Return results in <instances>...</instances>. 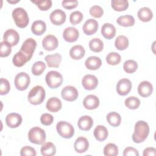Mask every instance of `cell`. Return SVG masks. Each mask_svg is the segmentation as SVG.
I'll list each match as a JSON object with an SVG mask.
<instances>
[{"instance_id":"cell-30","label":"cell","mask_w":156,"mask_h":156,"mask_svg":"<svg viewBox=\"0 0 156 156\" xmlns=\"http://www.w3.org/2000/svg\"><path fill=\"white\" fill-rule=\"evenodd\" d=\"M40 151L42 155L52 156L56 153V147L52 143L47 142L43 144Z\"/></svg>"},{"instance_id":"cell-40","label":"cell","mask_w":156,"mask_h":156,"mask_svg":"<svg viewBox=\"0 0 156 156\" xmlns=\"http://www.w3.org/2000/svg\"><path fill=\"white\" fill-rule=\"evenodd\" d=\"M104 154L106 156H116L118 154V148L115 144L108 143L104 148Z\"/></svg>"},{"instance_id":"cell-31","label":"cell","mask_w":156,"mask_h":156,"mask_svg":"<svg viewBox=\"0 0 156 156\" xmlns=\"http://www.w3.org/2000/svg\"><path fill=\"white\" fill-rule=\"evenodd\" d=\"M116 23L121 26L130 27L135 24V19L133 16L130 15H122L118 18Z\"/></svg>"},{"instance_id":"cell-29","label":"cell","mask_w":156,"mask_h":156,"mask_svg":"<svg viewBox=\"0 0 156 156\" xmlns=\"http://www.w3.org/2000/svg\"><path fill=\"white\" fill-rule=\"evenodd\" d=\"M137 16L140 20L143 22H148L152 20L153 17V13L149 8L144 7L138 11Z\"/></svg>"},{"instance_id":"cell-35","label":"cell","mask_w":156,"mask_h":156,"mask_svg":"<svg viewBox=\"0 0 156 156\" xmlns=\"http://www.w3.org/2000/svg\"><path fill=\"white\" fill-rule=\"evenodd\" d=\"M115 46L118 50H125L129 46V40L124 35H119L115 41Z\"/></svg>"},{"instance_id":"cell-38","label":"cell","mask_w":156,"mask_h":156,"mask_svg":"<svg viewBox=\"0 0 156 156\" xmlns=\"http://www.w3.org/2000/svg\"><path fill=\"white\" fill-rule=\"evenodd\" d=\"M123 68L127 73H133L138 68V63L133 60H127L124 63Z\"/></svg>"},{"instance_id":"cell-44","label":"cell","mask_w":156,"mask_h":156,"mask_svg":"<svg viewBox=\"0 0 156 156\" xmlns=\"http://www.w3.org/2000/svg\"><path fill=\"white\" fill-rule=\"evenodd\" d=\"M0 56L1 57H5L10 55L12 51L11 45L5 41L1 42Z\"/></svg>"},{"instance_id":"cell-50","label":"cell","mask_w":156,"mask_h":156,"mask_svg":"<svg viewBox=\"0 0 156 156\" xmlns=\"http://www.w3.org/2000/svg\"><path fill=\"white\" fill-rule=\"evenodd\" d=\"M124 156H138L139 152L137 149L132 147H127L123 151Z\"/></svg>"},{"instance_id":"cell-11","label":"cell","mask_w":156,"mask_h":156,"mask_svg":"<svg viewBox=\"0 0 156 156\" xmlns=\"http://www.w3.org/2000/svg\"><path fill=\"white\" fill-rule=\"evenodd\" d=\"M49 18L53 24L60 26L65 23L66 18V15L65 12L62 10L55 9L51 13Z\"/></svg>"},{"instance_id":"cell-48","label":"cell","mask_w":156,"mask_h":156,"mask_svg":"<svg viewBox=\"0 0 156 156\" xmlns=\"http://www.w3.org/2000/svg\"><path fill=\"white\" fill-rule=\"evenodd\" d=\"M20 155L21 156L29 155V156H35L37 155L36 151L34 148L30 146H24L21 149Z\"/></svg>"},{"instance_id":"cell-1","label":"cell","mask_w":156,"mask_h":156,"mask_svg":"<svg viewBox=\"0 0 156 156\" xmlns=\"http://www.w3.org/2000/svg\"><path fill=\"white\" fill-rule=\"evenodd\" d=\"M149 127L148 124L144 121H138L135 124L134 132L132 135V140L135 143L143 142L148 136Z\"/></svg>"},{"instance_id":"cell-45","label":"cell","mask_w":156,"mask_h":156,"mask_svg":"<svg viewBox=\"0 0 156 156\" xmlns=\"http://www.w3.org/2000/svg\"><path fill=\"white\" fill-rule=\"evenodd\" d=\"M10 90V86L9 82L7 79L4 78L1 79V86H0V94H7Z\"/></svg>"},{"instance_id":"cell-2","label":"cell","mask_w":156,"mask_h":156,"mask_svg":"<svg viewBox=\"0 0 156 156\" xmlns=\"http://www.w3.org/2000/svg\"><path fill=\"white\" fill-rule=\"evenodd\" d=\"M46 96L45 90L40 85H37L33 87L29 91L27 99L28 101L33 105H38L41 104Z\"/></svg>"},{"instance_id":"cell-21","label":"cell","mask_w":156,"mask_h":156,"mask_svg":"<svg viewBox=\"0 0 156 156\" xmlns=\"http://www.w3.org/2000/svg\"><path fill=\"white\" fill-rule=\"evenodd\" d=\"M62 58V55L58 53L47 55L44 58L48 66L50 68H58Z\"/></svg>"},{"instance_id":"cell-25","label":"cell","mask_w":156,"mask_h":156,"mask_svg":"<svg viewBox=\"0 0 156 156\" xmlns=\"http://www.w3.org/2000/svg\"><path fill=\"white\" fill-rule=\"evenodd\" d=\"M102 65L101 58L96 56H91L87 58L85 62L86 68L90 70H96L99 69Z\"/></svg>"},{"instance_id":"cell-16","label":"cell","mask_w":156,"mask_h":156,"mask_svg":"<svg viewBox=\"0 0 156 156\" xmlns=\"http://www.w3.org/2000/svg\"><path fill=\"white\" fill-rule=\"evenodd\" d=\"M79 37L78 30L74 27H68L65 29L63 32V37L66 41L73 43L76 41Z\"/></svg>"},{"instance_id":"cell-14","label":"cell","mask_w":156,"mask_h":156,"mask_svg":"<svg viewBox=\"0 0 156 156\" xmlns=\"http://www.w3.org/2000/svg\"><path fill=\"white\" fill-rule=\"evenodd\" d=\"M21 116L16 113H10L5 117V123L10 128H16L22 122Z\"/></svg>"},{"instance_id":"cell-28","label":"cell","mask_w":156,"mask_h":156,"mask_svg":"<svg viewBox=\"0 0 156 156\" xmlns=\"http://www.w3.org/2000/svg\"><path fill=\"white\" fill-rule=\"evenodd\" d=\"M85 51L81 45H75L73 46L69 51L70 57L74 60H80L85 55Z\"/></svg>"},{"instance_id":"cell-9","label":"cell","mask_w":156,"mask_h":156,"mask_svg":"<svg viewBox=\"0 0 156 156\" xmlns=\"http://www.w3.org/2000/svg\"><path fill=\"white\" fill-rule=\"evenodd\" d=\"M61 96L64 100L72 102L77 99L79 93L77 89L74 87L68 85L65 87L62 90Z\"/></svg>"},{"instance_id":"cell-20","label":"cell","mask_w":156,"mask_h":156,"mask_svg":"<svg viewBox=\"0 0 156 156\" xmlns=\"http://www.w3.org/2000/svg\"><path fill=\"white\" fill-rule=\"evenodd\" d=\"M74 147L77 152L80 154L83 153L88 150L89 147V142L85 137H78L74 142Z\"/></svg>"},{"instance_id":"cell-27","label":"cell","mask_w":156,"mask_h":156,"mask_svg":"<svg viewBox=\"0 0 156 156\" xmlns=\"http://www.w3.org/2000/svg\"><path fill=\"white\" fill-rule=\"evenodd\" d=\"M46 30V23L41 20L35 21L31 26L32 33L36 35H41L45 32Z\"/></svg>"},{"instance_id":"cell-32","label":"cell","mask_w":156,"mask_h":156,"mask_svg":"<svg viewBox=\"0 0 156 156\" xmlns=\"http://www.w3.org/2000/svg\"><path fill=\"white\" fill-rule=\"evenodd\" d=\"M106 119L108 124L112 127H118L120 125L121 117L120 115L115 112H110L107 114Z\"/></svg>"},{"instance_id":"cell-13","label":"cell","mask_w":156,"mask_h":156,"mask_svg":"<svg viewBox=\"0 0 156 156\" xmlns=\"http://www.w3.org/2000/svg\"><path fill=\"white\" fill-rule=\"evenodd\" d=\"M82 85L85 90H92L97 87L98 85V80L94 75L87 74L82 78Z\"/></svg>"},{"instance_id":"cell-17","label":"cell","mask_w":156,"mask_h":156,"mask_svg":"<svg viewBox=\"0 0 156 156\" xmlns=\"http://www.w3.org/2000/svg\"><path fill=\"white\" fill-rule=\"evenodd\" d=\"M83 31L87 35H91L96 32L98 29V23L96 20L90 18L87 20L83 26Z\"/></svg>"},{"instance_id":"cell-5","label":"cell","mask_w":156,"mask_h":156,"mask_svg":"<svg viewBox=\"0 0 156 156\" xmlns=\"http://www.w3.org/2000/svg\"><path fill=\"white\" fill-rule=\"evenodd\" d=\"M56 130L63 138H71L74 134V129L71 124L66 121H59L56 125Z\"/></svg>"},{"instance_id":"cell-46","label":"cell","mask_w":156,"mask_h":156,"mask_svg":"<svg viewBox=\"0 0 156 156\" xmlns=\"http://www.w3.org/2000/svg\"><path fill=\"white\" fill-rule=\"evenodd\" d=\"M104 13V10L102 8L98 5L92 6L90 9V14L95 18H100L102 16Z\"/></svg>"},{"instance_id":"cell-42","label":"cell","mask_w":156,"mask_h":156,"mask_svg":"<svg viewBox=\"0 0 156 156\" xmlns=\"http://www.w3.org/2000/svg\"><path fill=\"white\" fill-rule=\"evenodd\" d=\"M32 2L37 5V6L43 11H46L49 9L52 6V1L51 0H34Z\"/></svg>"},{"instance_id":"cell-19","label":"cell","mask_w":156,"mask_h":156,"mask_svg":"<svg viewBox=\"0 0 156 156\" xmlns=\"http://www.w3.org/2000/svg\"><path fill=\"white\" fill-rule=\"evenodd\" d=\"M83 105L84 107L88 110H93L99 106V99L95 95L89 94L84 98Z\"/></svg>"},{"instance_id":"cell-34","label":"cell","mask_w":156,"mask_h":156,"mask_svg":"<svg viewBox=\"0 0 156 156\" xmlns=\"http://www.w3.org/2000/svg\"><path fill=\"white\" fill-rule=\"evenodd\" d=\"M111 5L116 11H124L129 7V2L127 0H112L111 1Z\"/></svg>"},{"instance_id":"cell-24","label":"cell","mask_w":156,"mask_h":156,"mask_svg":"<svg viewBox=\"0 0 156 156\" xmlns=\"http://www.w3.org/2000/svg\"><path fill=\"white\" fill-rule=\"evenodd\" d=\"M101 34L104 38L108 40L113 38L116 35L115 27L108 23L103 24L101 28Z\"/></svg>"},{"instance_id":"cell-43","label":"cell","mask_w":156,"mask_h":156,"mask_svg":"<svg viewBox=\"0 0 156 156\" xmlns=\"http://www.w3.org/2000/svg\"><path fill=\"white\" fill-rule=\"evenodd\" d=\"M83 18V14L80 11H74L70 14L69 21L72 24L76 25L82 21Z\"/></svg>"},{"instance_id":"cell-8","label":"cell","mask_w":156,"mask_h":156,"mask_svg":"<svg viewBox=\"0 0 156 156\" xmlns=\"http://www.w3.org/2000/svg\"><path fill=\"white\" fill-rule=\"evenodd\" d=\"M36 46V41L32 38H29L23 42L20 51H21L27 57L28 60H30L35 50Z\"/></svg>"},{"instance_id":"cell-51","label":"cell","mask_w":156,"mask_h":156,"mask_svg":"<svg viewBox=\"0 0 156 156\" xmlns=\"http://www.w3.org/2000/svg\"><path fill=\"white\" fill-rule=\"evenodd\" d=\"M143 156H154L156 155V149L153 147H147L143 151Z\"/></svg>"},{"instance_id":"cell-33","label":"cell","mask_w":156,"mask_h":156,"mask_svg":"<svg viewBox=\"0 0 156 156\" xmlns=\"http://www.w3.org/2000/svg\"><path fill=\"white\" fill-rule=\"evenodd\" d=\"M29 61V60H28L27 57L20 51L16 52L13 55L12 59V62L13 65L17 67L23 66L26 62Z\"/></svg>"},{"instance_id":"cell-18","label":"cell","mask_w":156,"mask_h":156,"mask_svg":"<svg viewBox=\"0 0 156 156\" xmlns=\"http://www.w3.org/2000/svg\"><path fill=\"white\" fill-rule=\"evenodd\" d=\"M153 91V86L148 81L144 80L140 83L138 87V93L143 98L149 96Z\"/></svg>"},{"instance_id":"cell-6","label":"cell","mask_w":156,"mask_h":156,"mask_svg":"<svg viewBox=\"0 0 156 156\" xmlns=\"http://www.w3.org/2000/svg\"><path fill=\"white\" fill-rule=\"evenodd\" d=\"M46 82L51 88H57L63 83L62 75L58 71H51L48 72L45 77Z\"/></svg>"},{"instance_id":"cell-49","label":"cell","mask_w":156,"mask_h":156,"mask_svg":"<svg viewBox=\"0 0 156 156\" xmlns=\"http://www.w3.org/2000/svg\"><path fill=\"white\" fill-rule=\"evenodd\" d=\"M62 6L66 9H73L78 5V1L76 0H65L62 2Z\"/></svg>"},{"instance_id":"cell-41","label":"cell","mask_w":156,"mask_h":156,"mask_svg":"<svg viewBox=\"0 0 156 156\" xmlns=\"http://www.w3.org/2000/svg\"><path fill=\"white\" fill-rule=\"evenodd\" d=\"M106 62L110 65H116L121 62V55L115 52H110L106 56Z\"/></svg>"},{"instance_id":"cell-36","label":"cell","mask_w":156,"mask_h":156,"mask_svg":"<svg viewBox=\"0 0 156 156\" xmlns=\"http://www.w3.org/2000/svg\"><path fill=\"white\" fill-rule=\"evenodd\" d=\"M90 49L94 52H99L104 48V43L102 41L98 38H94L89 42Z\"/></svg>"},{"instance_id":"cell-12","label":"cell","mask_w":156,"mask_h":156,"mask_svg":"<svg viewBox=\"0 0 156 156\" xmlns=\"http://www.w3.org/2000/svg\"><path fill=\"white\" fill-rule=\"evenodd\" d=\"M4 41H5L10 44L11 46L16 45L20 40V35L17 31L13 29H9L7 30L3 35Z\"/></svg>"},{"instance_id":"cell-15","label":"cell","mask_w":156,"mask_h":156,"mask_svg":"<svg viewBox=\"0 0 156 156\" xmlns=\"http://www.w3.org/2000/svg\"><path fill=\"white\" fill-rule=\"evenodd\" d=\"M58 44V40L53 35H48L42 40L43 48L46 51H53L55 49Z\"/></svg>"},{"instance_id":"cell-37","label":"cell","mask_w":156,"mask_h":156,"mask_svg":"<svg viewBox=\"0 0 156 156\" xmlns=\"http://www.w3.org/2000/svg\"><path fill=\"white\" fill-rule=\"evenodd\" d=\"M125 105L129 109L134 110L139 107L140 105V100L135 96H130L125 100Z\"/></svg>"},{"instance_id":"cell-10","label":"cell","mask_w":156,"mask_h":156,"mask_svg":"<svg viewBox=\"0 0 156 156\" xmlns=\"http://www.w3.org/2000/svg\"><path fill=\"white\" fill-rule=\"evenodd\" d=\"M132 83L128 79H120L116 85V91L121 96H126L129 93L132 89Z\"/></svg>"},{"instance_id":"cell-39","label":"cell","mask_w":156,"mask_h":156,"mask_svg":"<svg viewBox=\"0 0 156 156\" xmlns=\"http://www.w3.org/2000/svg\"><path fill=\"white\" fill-rule=\"evenodd\" d=\"M46 69V65L42 61L35 62L32 66V73L35 76H40Z\"/></svg>"},{"instance_id":"cell-7","label":"cell","mask_w":156,"mask_h":156,"mask_svg":"<svg viewBox=\"0 0 156 156\" xmlns=\"http://www.w3.org/2000/svg\"><path fill=\"white\" fill-rule=\"evenodd\" d=\"M30 82L29 76L24 72L18 73L14 79L16 88L20 91H24L27 88Z\"/></svg>"},{"instance_id":"cell-26","label":"cell","mask_w":156,"mask_h":156,"mask_svg":"<svg viewBox=\"0 0 156 156\" xmlns=\"http://www.w3.org/2000/svg\"><path fill=\"white\" fill-rule=\"evenodd\" d=\"M94 136L95 138L99 141H103L107 139L108 132L107 129L102 125H98L96 127L93 132Z\"/></svg>"},{"instance_id":"cell-4","label":"cell","mask_w":156,"mask_h":156,"mask_svg":"<svg viewBox=\"0 0 156 156\" xmlns=\"http://www.w3.org/2000/svg\"><path fill=\"white\" fill-rule=\"evenodd\" d=\"M46 138L44 130L39 127H32L28 132V139L29 141L35 144H44Z\"/></svg>"},{"instance_id":"cell-3","label":"cell","mask_w":156,"mask_h":156,"mask_svg":"<svg viewBox=\"0 0 156 156\" xmlns=\"http://www.w3.org/2000/svg\"><path fill=\"white\" fill-rule=\"evenodd\" d=\"M12 17L16 25L20 28H24L29 24L27 13L23 8H15L12 12Z\"/></svg>"},{"instance_id":"cell-47","label":"cell","mask_w":156,"mask_h":156,"mask_svg":"<svg viewBox=\"0 0 156 156\" xmlns=\"http://www.w3.org/2000/svg\"><path fill=\"white\" fill-rule=\"evenodd\" d=\"M40 121L42 124L44 126H49L52 124L54 121V117L49 113H43L40 117Z\"/></svg>"},{"instance_id":"cell-22","label":"cell","mask_w":156,"mask_h":156,"mask_svg":"<svg viewBox=\"0 0 156 156\" xmlns=\"http://www.w3.org/2000/svg\"><path fill=\"white\" fill-rule=\"evenodd\" d=\"M93 125V120L90 116L84 115L81 116L77 122L79 128L83 131H88L90 130Z\"/></svg>"},{"instance_id":"cell-52","label":"cell","mask_w":156,"mask_h":156,"mask_svg":"<svg viewBox=\"0 0 156 156\" xmlns=\"http://www.w3.org/2000/svg\"><path fill=\"white\" fill-rule=\"evenodd\" d=\"M7 2H10V3H16V2H19V1H15V2H14V1H7Z\"/></svg>"},{"instance_id":"cell-23","label":"cell","mask_w":156,"mask_h":156,"mask_svg":"<svg viewBox=\"0 0 156 156\" xmlns=\"http://www.w3.org/2000/svg\"><path fill=\"white\" fill-rule=\"evenodd\" d=\"M62 106V104L61 101L56 98V97H52L49 98L46 104V108L51 112H57L59 111Z\"/></svg>"}]
</instances>
